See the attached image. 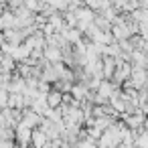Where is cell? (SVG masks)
<instances>
[{
	"mask_svg": "<svg viewBox=\"0 0 148 148\" xmlns=\"http://www.w3.org/2000/svg\"><path fill=\"white\" fill-rule=\"evenodd\" d=\"M43 144H45L43 134H35V146H43Z\"/></svg>",
	"mask_w": 148,
	"mask_h": 148,
	"instance_id": "1",
	"label": "cell"
},
{
	"mask_svg": "<svg viewBox=\"0 0 148 148\" xmlns=\"http://www.w3.org/2000/svg\"><path fill=\"white\" fill-rule=\"evenodd\" d=\"M138 146H140V148H148V140H140Z\"/></svg>",
	"mask_w": 148,
	"mask_h": 148,
	"instance_id": "2",
	"label": "cell"
}]
</instances>
